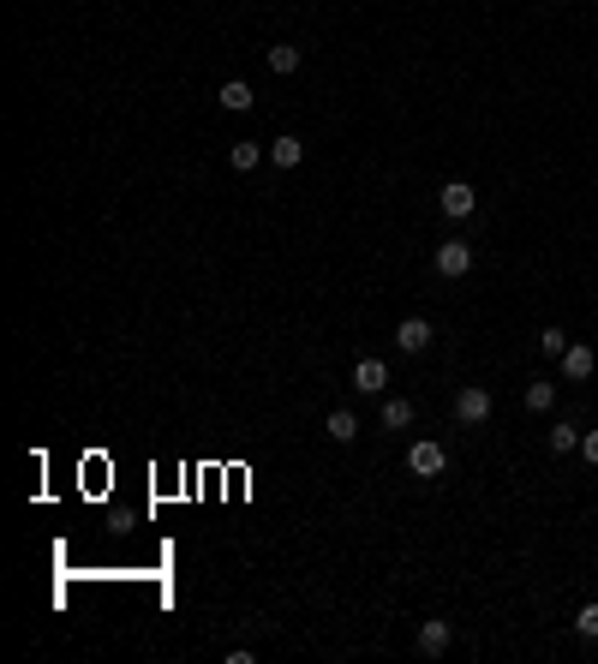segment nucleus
Returning <instances> with one entry per match:
<instances>
[{"label": "nucleus", "instance_id": "19", "mask_svg": "<svg viewBox=\"0 0 598 664\" xmlns=\"http://www.w3.org/2000/svg\"><path fill=\"white\" fill-rule=\"evenodd\" d=\"M580 455H586V461L598 467V431H580Z\"/></svg>", "mask_w": 598, "mask_h": 664}, {"label": "nucleus", "instance_id": "15", "mask_svg": "<svg viewBox=\"0 0 598 664\" xmlns=\"http://www.w3.org/2000/svg\"><path fill=\"white\" fill-rule=\"evenodd\" d=\"M551 402H557V383H527V407L533 413H551Z\"/></svg>", "mask_w": 598, "mask_h": 664}, {"label": "nucleus", "instance_id": "12", "mask_svg": "<svg viewBox=\"0 0 598 664\" xmlns=\"http://www.w3.org/2000/svg\"><path fill=\"white\" fill-rule=\"evenodd\" d=\"M228 162H234V174H252V168H258L263 162V144H252V138H239L234 150H228Z\"/></svg>", "mask_w": 598, "mask_h": 664}, {"label": "nucleus", "instance_id": "14", "mask_svg": "<svg viewBox=\"0 0 598 664\" xmlns=\"http://www.w3.org/2000/svg\"><path fill=\"white\" fill-rule=\"evenodd\" d=\"M270 156H276V168H299L305 144H299V138H276V144H270Z\"/></svg>", "mask_w": 598, "mask_h": 664}, {"label": "nucleus", "instance_id": "9", "mask_svg": "<svg viewBox=\"0 0 598 664\" xmlns=\"http://www.w3.org/2000/svg\"><path fill=\"white\" fill-rule=\"evenodd\" d=\"M263 61H270V72H276V79H294V72H299V61H305V54H299L294 42H276V48H270Z\"/></svg>", "mask_w": 598, "mask_h": 664}, {"label": "nucleus", "instance_id": "4", "mask_svg": "<svg viewBox=\"0 0 598 664\" xmlns=\"http://www.w3.org/2000/svg\"><path fill=\"white\" fill-rule=\"evenodd\" d=\"M467 270H473V245H467V240H443L437 245V276L455 282V276H467Z\"/></svg>", "mask_w": 598, "mask_h": 664}, {"label": "nucleus", "instance_id": "11", "mask_svg": "<svg viewBox=\"0 0 598 664\" xmlns=\"http://www.w3.org/2000/svg\"><path fill=\"white\" fill-rule=\"evenodd\" d=\"M221 108H228V114H245V108H252V102H258V96H252V84H245V79H228V84H221Z\"/></svg>", "mask_w": 598, "mask_h": 664}, {"label": "nucleus", "instance_id": "6", "mask_svg": "<svg viewBox=\"0 0 598 664\" xmlns=\"http://www.w3.org/2000/svg\"><path fill=\"white\" fill-rule=\"evenodd\" d=\"M395 347H401V353H425V347H431V323H425V318H401L395 323Z\"/></svg>", "mask_w": 598, "mask_h": 664}, {"label": "nucleus", "instance_id": "2", "mask_svg": "<svg viewBox=\"0 0 598 664\" xmlns=\"http://www.w3.org/2000/svg\"><path fill=\"white\" fill-rule=\"evenodd\" d=\"M353 389H359V395H383V389H389V365H383L378 353L353 360Z\"/></svg>", "mask_w": 598, "mask_h": 664}, {"label": "nucleus", "instance_id": "1", "mask_svg": "<svg viewBox=\"0 0 598 664\" xmlns=\"http://www.w3.org/2000/svg\"><path fill=\"white\" fill-rule=\"evenodd\" d=\"M455 419H461V425H485V419H491V389L467 383V389L455 395Z\"/></svg>", "mask_w": 598, "mask_h": 664}, {"label": "nucleus", "instance_id": "3", "mask_svg": "<svg viewBox=\"0 0 598 664\" xmlns=\"http://www.w3.org/2000/svg\"><path fill=\"white\" fill-rule=\"evenodd\" d=\"M437 203H443V216L467 221V216H473V210H478V192H473V186H467V180H449V186H443V192H437Z\"/></svg>", "mask_w": 598, "mask_h": 664}, {"label": "nucleus", "instance_id": "10", "mask_svg": "<svg viewBox=\"0 0 598 664\" xmlns=\"http://www.w3.org/2000/svg\"><path fill=\"white\" fill-rule=\"evenodd\" d=\"M419 652H425V659H443V652H449V623H419Z\"/></svg>", "mask_w": 598, "mask_h": 664}, {"label": "nucleus", "instance_id": "8", "mask_svg": "<svg viewBox=\"0 0 598 664\" xmlns=\"http://www.w3.org/2000/svg\"><path fill=\"white\" fill-rule=\"evenodd\" d=\"M323 437H329V443H353V437H359V413H347V407H336V413L323 419Z\"/></svg>", "mask_w": 598, "mask_h": 664}, {"label": "nucleus", "instance_id": "5", "mask_svg": "<svg viewBox=\"0 0 598 664\" xmlns=\"http://www.w3.org/2000/svg\"><path fill=\"white\" fill-rule=\"evenodd\" d=\"M407 467H413L419 479H437L443 467H449V455H443V443H413V449H407Z\"/></svg>", "mask_w": 598, "mask_h": 664}, {"label": "nucleus", "instance_id": "13", "mask_svg": "<svg viewBox=\"0 0 598 664\" xmlns=\"http://www.w3.org/2000/svg\"><path fill=\"white\" fill-rule=\"evenodd\" d=\"M383 425H389V431H401V425H413V402H401V395H389V402H383Z\"/></svg>", "mask_w": 598, "mask_h": 664}, {"label": "nucleus", "instance_id": "18", "mask_svg": "<svg viewBox=\"0 0 598 664\" xmlns=\"http://www.w3.org/2000/svg\"><path fill=\"white\" fill-rule=\"evenodd\" d=\"M575 628H580V635H586V641H598V604H580Z\"/></svg>", "mask_w": 598, "mask_h": 664}, {"label": "nucleus", "instance_id": "16", "mask_svg": "<svg viewBox=\"0 0 598 664\" xmlns=\"http://www.w3.org/2000/svg\"><path fill=\"white\" fill-rule=\"evenodd\" d=\"M580 449V431L575 425H557V431H551V455H575Z\"/></svg>", "mask_w": 598, "mask_h": 664}, {"label": "nucleus", "instance_id": "7", "mask_svg": "<svg viewBox=\"0 0 598 664\" xmlns=\"http://www.w3.org/2000/svg\"><path fill=\"white\" fill-rule=\"evenodd\" d=\"M593 347H586V342H569V347H562V378H575V383H586V378H593Z\"/></svg>", "mask_w": 598, "mask_h": 664}, {"label": "nucleus", "instance_id": "17", "mask_svg": "<svg viewBox=\"0 0 598 664\" xmlns=\"http://www.w3.org/2000/svg\"><path fill=\"white\" fill-rule=\"evenodd\" d=\"M562 347H569V336H562V329H538V353L562 360Z\"/></svg>", "mask_w": 598, "mask_h": 664}]
</instances>
